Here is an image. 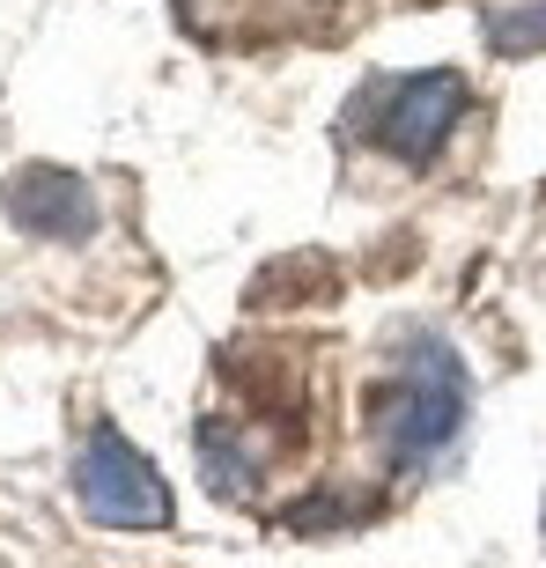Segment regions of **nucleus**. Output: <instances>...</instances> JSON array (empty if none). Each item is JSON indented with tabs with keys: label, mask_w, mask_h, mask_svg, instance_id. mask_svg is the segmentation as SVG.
Returning a JSON list of instances; mask_svg holds the SVG:
<instances>
[{
	"label": "nucleus",
	"mask_w": 546,
	"mask_h": 568,
	"mask_svg": "<svg viewBox=\"0 0 546 568\" xmlns=\"http://www.w3.org/2000/svg\"><path fill=\"white\" fill-rule=\"evenodd\" d=\"M8 214L30 236H89L97 230V192L74 170H22L8 185Z\"/></svg>",
	"instance_id": "20e7f679"
},
{
	"label": "nucleus",
	"mask_w": 546,
	"mask_h": 568,
	"mask_svg": "<svg viewBox=\"0 0 546 568\" xmlns=\"http://www.w3.org/2000/svg\"><path fill=\"white\" fill-rule=\"evenodd\" d=\"M377 97V141L400 155V163H436L451 126L465 119V82L458 74H406L392 89H370Z\"/></svg>",
	"instance_id": "7ed1b4c3"
},
{
	"label": "nucleus",
	"mask_w": 546,
	"mask_h": 568,
	"mask_svg": "<svg viewBox=\"0 0 546 568\" xmlns=\"http://www.w3.org/2000/svg\"><path fill=\"white\" fill-rule=\"evenodd\" d=\"M458 422H465V362L451 355V339H436V333L406 339L400 377H392V392L377 399L384 458L400 465V473H421L443 443L458 436Z\"/></svg>",
	"instance_id": "f257e3e1"
},
{
	"label": "nucleus",
	"mask_w": 546,
	"mask_h": 568,
	"mask_svg": "<svg viewBox=\"0 0 546 568\" xmlns=\"http://www.w3.org/2000/svg\"><path fill=\"white\" fill-rule=\"evenodd\" d=\"M74 495L97 525H163L170 517V495L155 480V465L133 450L119 428H89L82 458H74Z\"/></svg>",
	"instance_id": "f03ea898"
},
{
	"label": "nucleus",
	"mask_w": 546,
	"mask_h": 568,
	"mask_svg": "<svg viewBox=\"0 0 546 568\" xmlns=\"http://www.w3.org/2000/svg\"><path fill=\"white\" fill-rule=\"evenodd\" d=\"M487 38L503 52H539L546 44V0H525V8H495L487 16Z\"/></svg>",
	"instance_id": "39448f33"
}]
</instances>
